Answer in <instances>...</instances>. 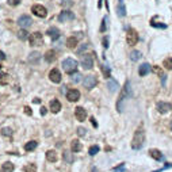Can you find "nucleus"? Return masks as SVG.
<instances>
[{
	"instance_id": "nucleus-1",
	"label": "nucleus",
	"mask_w": 172,
	"mask_h": 172,
	"mask_svg": "<svg viewBox=\"0 0 172 172\" xmlns=\"http://www.w3.org/2000/svg\"><path fill=\"white\" fill-rule=\"evenodd\" d=\"M144 141H145V132H144V129L142 128L137 129V132L133 136L132 148L133 149H141L142 145H144Z\"/></svg>"
},
{
	"instance_id": "nucleus-2",
	"label": "nucleus",
	"mask_w": 172,
	"mask_h": 172,
	"mask_svg": "<svg viewBox=\"0 0 172 172\" xmlns=\"http://www.w3.org/2000/svg\"><path fill=\"white\" fill-rule=\"evenodd\" d=\"M77 66H79V62L76 61L75 58H65V60L62 61V69H64V72H66V73H73V72H76Z\"/></svg>"
},
{
	"instance_id": "nucleus-3",
	"label": "nucleus",
	"mask_w": 172,
	"mask_h": 172,
	"mask_svg": "<svg viewBox=\"0 0 172 172\" xmlns=\"http://www.w3.org/2000/svg\"><path fill=\"white\" fill-rule=\"evenodd\" d=\"M132 96V88H130V83L129 81H126L125 83V87H124V91H122V94H121V96H119V100H118V104H117V109H118V111L121 113V103L126 99V98Z\"/></svg>"
},
{
	"instance_id": "nucleus-4",
	"label": "nucleus",
	"mask_w": 172,
	"mask_h": 172,
	"mask_svg": "<svg viewBox=\"0 0 172 172\" xmlns=\"http://www.w3.org/2000/svg\"><path fill=\"white\" fill-rule=\"evenodd\" d=\"M29 41H30V46H41L44 42V38H42V34L40 31H35L29 37Z\"/></svg>"
},
{
	"instance_id": "nucleus-5",
	"label": "nucleus",
	"mask_w": 172,
	"mask_h": 172,
	"mask_svg": "<svg viewBox=\"0 0 172 172\" xmlns=\"http://www.w3.org/2000/svg\"><path fill=\"white\" fill-rule=\"evenodd\" d=\"M126 41H128V45H130V46L137 45V42H138V33H137L134 29L128 30V34H126Z\"/></svg>"
},
{
	"instance_id": "nucleus-6",
	"label": "nucleus",
	"mask_w": 172,
	"mask_h": 172,
	"mask_svg": "<svg viewBox=\"0 0 172 172\" xmlns=\"http://www.w3.org/2000/svg\"><path fill=\"white\" fill-rule=\"evenodd\" d=\"M31 12L34 14L35 16H38V18H46V15H48V11H46V8H45L44 5H41V4L33 5Z\"/></svg>"
},
{
	"instance_id": "nucleus-7",
	"label": "nucleus",
	"mask_w": 172,
	"mask_h": 172,
	"mask_svg": "<svg viewBox=\"0 0 172 172\" xmlns=\"http://www.w3.org/2000/svg\"><path fill=\"white\" fill-rule=\"evenodd\" d=\"M81 65H83L84 69H91L94 66V58H92V54L89 53H85L81 57Z\"/></svg>"
},
{
	"instance_id": "nucleus-8",
	"label": "nucleus",
	"mask_w": 172,
	"mask_h": 172,
	"mask_svg": "<svg viewBox=\"0 0 172 172\" xmlns=\"http://www.w3.org/2000/svg\"><path fill=\"white\" fill-rule=\"evenodd\" d=\"M57 19H58V22H61V23L69 22V20H73V19H75V14L71 12V11H62L57 16Z\"/></svg>"
},
{
	"instance_id": "nucleus-9",
	"label": "nucleus",
	"mask_w": 172,
	"mask_h": 172,
	"mask_svg": "<svg viewBox=\"0 0 172 172\" xmlns=\"http://www.w3.org/2000/svg\"><path fill=\"white\" fill-rule=\"evenodd\" d=\"M96 83H98V80H96V77L94 75H89V76H85L84 77V81H83V84H84V87L87 89H92L95 85H96Z\"/></svg>"
},
{
	"instance_id": "nucleus-10",
	"label": "nucleus",
	"mask_w": 172,
	"mask_h": 172,
	"mask_svg": "<svg viewBox=\"0 0 172 172\" xmlns=\"http://www.w3.org/2000/svg\"><path fill=\"white\" fill-rule=\"evenodd\" d=\"M18 23L22 29H27V27H30L31 25H33V20H31V18L29 15H22V16L18 19Z\"/></svg>"
},
{
	"instance_id": "nucleus-11",
	"label": "nucleus",
	"mask_w": 172,
	"mask_h": 172,
	"mask_svg": "<svg viewBox=\"0 0 172 172\" xmlns=\"http://www.w3.org/2000/svg\"><path fill=\"white\" fill-rule=\"evenodd\" d=\"M157 110L161 114H167V113H169L172 110V106L171 103H168V102H159L157 103Z\"/></svg>"
},
{
	"instance_id": "nucleus-12",
	"label": "nucleus",
	"mask_w": 172,
	"mask_h": 172,
	"mask_svg": "<svg viewBox=\"0 0 172 172\" xmlns=\"http://www.w3.org/2000/svg\"><path fill=\"white\" fill-rule=\"evenodd\" d=\"M75 117L79 122H83V121H85V118H87V111L84 110L83 107H76L75 109Z\"/></svg>"
},
{
	"instance_id": "nucleus-13",
	"label": "nucleus",
	"mask_w": 172,
	"mask_h": 172,
	"mask_svg": "<svg viewBox=\"0 0 172 172\" xmlns=\"http://www.w3.org/2000/svg\"><path fill=\"white\" fill-rule=\"evenodd\" d=\"M49 79L52 80L53 83L58 84L61 81V73H60V71L58 69H52V71L49 72Z\"/></svg>"
},
{
	"instance_id": "nucleus-14",
	"label": "nucleus",
	"mask_w": 172,
	"mask_h": 172,
	"mask_svg": "<svg viewBox=\"0 0 172 172\" xmlns=\"http://www.w3.org/2000/svg\"><path fill=\"white\" fill-rule=\"evenodd\" d=\"M66 99L69 102H77L80 99V92L77 89H69L66 92Z\"/></svg>"
},
{
	"instance_id": "nucleus-15",
	"label": "nucleus",
	"mask_w": 172,
	"mask_h": 172,
	"mask_svg": "<svg viewBox=\"0 0 172 172\" xmlns=\"http://www.w3.org/2000/svg\"><path fill=\"white\" fill-rule=\"evenodd\" d=\"M46 34H48L50 38H52V41H56L58 40V37H60V30H58L57 27H49L48 31H46Z\"/></svg>"
},
{
	"instance_id": "nucleus-16",
	"label": "nucleus",
	"mask_w": 172,
	"mask_h": 172,
	"mask_svg": "<svg viewBox=\"0 0 172 172\" xmlns=\"http://www.w3.org/2000/svg\"><path fill=\"white\" fill-rule=\"evenodd\" d=\"M46 160H48L49 163H56L58 160V154L56 150H52L49 149L48 152H46Z\"/></svg>"
},
{
	"instance_id": "nucleus-17",
	"label": "nucleus",
	"mask_w": 172,
	"mask_h": 172,
	"mask_svg": "<svg viewBox=\"0 0 172 172\" xmlns=\"http://www.w3.org/2000/svg\"><path fill=\"white\" fill-rule=\"evenodd\" d=\"M50 110H52V113L57 114L58 111L61 110V103H60V100H57V99L50 100Z\"/></svg>"
},
{
	"instance_id": "nucleus-18",
	"label": "nucleus",
	"mask_w": 172,
	"mask_h": 172,
	"mask_svg": "<svg viewBox=\"0 0 172 172\" xmlns=\"http://www.w3.org/2000/svg\"><path fill=\"white\" fill-rule=\"evenodd\" d=\"M149 72H150V65L148 64V62L140 65V68H138V73H140V76H146Z\"/></svg>"
},
{
	"instance_id": "nucleus-19",
	"label": "nucleus",
	"mask_w": 172,
	"mask_h": 172,
	"mask_svg": "<svg viewBox=\"0 0 172 172\" xmlns=\"http://www.w3.org/2000/svg\"><path fill=\"white\" fill-rule=\"evenodd\" d=\"M77 46V37H69L66 40V48L68 49H75Z\"/></svg>"
},
{
	"instance_id": "nucleus-20",
	"label": "nucleus",
	"mask_w": 172,
	"mask_h": 172,
	"mask_svg": "<svg viewBox=\"0 0 172 172\" xmlns=\"http://www.w3.org/2000/svg\"><path fill=\"white\" fill-rule=\"evenodd\" d=\"M14 169H15V167H14V164L11 161H5L1 165V171L3 172H12Z\"/></svg>"
},
{
	"instance_id": "nucleus-21",
	"label": "nucleus",
	"mask_w": 172,
	"mask_h": 172,
	"mask_svg": "<svg viewBox=\"0 0 172 172\" xmlns=\"http://www.w3.org/2000/svg\"><path fill=\"white\" fill-rule=\"evenodd\" d=\"M45 60L48 62H53L56 60V52L54 50H48L46 53H45Z\"/></svg>"
},
{
	"instance_id": "nucleus-22",
	"label": "nucleus",
	"mask_w": 172,
	"mask_h": 172,
	"mask_svg": "<svg viewBox=\"0 0 172 172\" xmlns=\"http://www.w3.org/2000/svg\"><path fill=\"white\" fill-rule=\"evenodd\" d=\"M71 148H72V150L76 153V152H80V150H81L83 145H81V142H80L79 140H73L72 144H71Z\"/></svg>"
},
{
	"instance_id": "nucleus-23",
	"label": "nucleus",
	"mask_w": 172,
	"mask_h": 172,
	"mask_svg": "<svg viewBox=\"0 0 172 172\" xmlns=\"http://www.w3.org/2000/svg\"><path fill=\"white\" fill-rule=\"evenodd\" d=\"M149 154L153 157L154 160H161V159H163V154H161V152H160L159 149H150Z\"/></svg>"
},
{
	"instance_id": "nucleus-24",
	"label": "nucleus",
	"mask_w": 172,
	"mask_h": 172,
	"mask_svg": "<svg viewBox=\"0 0 172 172\" xmlns=\"http://www.w3.org/2000/svg\"><path fill=\"white\" fill-rule=\"evenodd\" d=\"M41 54L38 53V52H33V53H30V57H29V61L31 62V64H37L38 62V60H40Z\"/></svg>"
},
{
	"instance_id": "nucleus-25",
	"label": "nucleus",
	"mask_w": 172,
	"mask_h": 172,
	"mask_svg": "<svg viewBox=\"0 0 172 172\" xmlns=\"http://www.w3.org/2000/svg\"><path fill=\"white\" fill-rule=\"evenodd\" d=\"M37 146H38V142L37 141H30L25 145V150H26V152H31V150L35 149Z\"/></svg>"
},
{
	"instance_id": "nucleus-26",
	"label": "nucleus",
	"mask_w": 172,
	"mask_h": 172,
	"mask_svg": "<svg viewBox=\"0 0 172 172\" xmlns=\"http://www.w3.org/2000/svg\"><path fill=\"white\" fill-rule=\"evenodd\" d=\"M118 15L119 16H125L126 15V10H125V5H124V1L122 0H119V4H118Z\"/></svg>"
},
{
	"instance_id": "nucleus-27",
	"label": "nucleus",
	"mask_w": 172,
	"mask_h": 172,
	"mask_svg": "<svg viewBox=\"0 0 172 172\" xmlns=\"http://www.w3.org/2000/svg\"><path fill=\"white\" fill-rule=\"evenodd\" d=\"M10 81V76L7 73H0V85H7Z\"/></svg>"
},
{
	"instance_id": "nucleus-28",
	"label": "nucleus",
	"mask_w": 172,
	"mask_h": 172,
	"mask_svg": "<svg viewBox=\"0 0 172 172\" xmlns=\"http://www.w3.org/2000/svg\"><path fill=\"white\" fill-rule=\"evenodd\" d=\"M107 85H109V89H110L111 92H115V91H117V89L119 88L118 83H117L115 80H110V81H109V84H107Z\"/></svg>"
},
{
	"instance_id": "nucleus-29",
	"label": "nucleus",
	"mask_w": 172,
	"mask_h": 172,
	"mask_svg": "<svg viewBox=\"0 0 172 172\" xmlns=\"http://www.w3.org/2000/svg\"><path fill=\"white\" fill-rule=\"evenodd\" d=\"M18 38H19L20 41H26L27 38H29V33L26 31V29H22V30H19Z\"/></svg>"
},
{
	"instance_id": "nucleus-30",
	"label": "nucleus",
	"mask_w": 172,
	"mask_h": 172,
	"mask_svg": "<svg viewBox=\"0 0 172 172\" xmlns=\"http://www.w3.org/2000/svg\"><path fill=\"white\" fill-rule=\"evenodd\" d=\"M71 80L73 83H79V81H81V75L79 72H73V73H71Z\"/></svg>"
},
{
	"instance_id": "nucleus-31",
	"label": "nucleus",
	"mask_w": 172,
	"mask_h": 172,
	"mask_svg": "<svg viewBox=\"0 0 172 172\" xmlns=\"http://www.w3.org/2000/svg\"><path fill=\"white\" fill-rule=\"evenodd\" d=\"M23 171H25V172H37V165H35V164H33V163L27 164L26 167L23 168Z\"/></svg>"
},
{
	"instance_id": "nucleus-32",
	"label": "nucleus",
	"mask_w": 172,
	"mask_h": 172,
	"mask_svg": "<svg viewBox=\"0 0 172 172\" xmlns=\"http://www.w3.org/2000/svg\"><path fill=\"white\" fill-rule=\"evenodd\" d=\"M153 71L156 72V73H157V75H159L160 77H161V80H163V84L165 83V77H167V76H164L163 69H161V68H159V66H154V68H153Z\"/></svg>"
},
{
	"instance_id": "nucleus-33",
	"label": "nucleus",
	"mask_w": 172,
	"mask_h": 172,
	"mask_svg": "<svg viewBox=\"0 0 172 172\" xmlns=\"http://www.w3.org/2000/svg\"><path fill=\"white\" fill-rule=\"evenodd\" d=\"M130 58H132L133 61L140 60V58H141V52H138V50H133L132 53H130Z\"/></svg>"
},
{
	"instance_id": "nucleus-34",
	"label": "nucleus",
	"mask_w": 172,
	"mask_h": 172,
	"mask_svg": "<svg viewBox=\"0 0 172 172\" xmlns=\"http://www.w3.org/2000/svg\"><path fill=\"white\" fill-rule=\"evenodd\" d=\"M163 65L167 68V69H169V71H172V57H168L164 60L163 62Z\"/></svg>"
},
{
	"instance_id": "nucleus-35",
	"label": "nucleus",
	"mask_w": 172,
	"mask_h": 172,
	"mask_svg": "<svg viewBox=\"0 0 172 172\" xmlns=\"http://www.w3.org/2000/svg\"><path fill=\"white\" fill-rule=\"evenodd\" d=\"M102 72H103V75L106 79H110L111 77V73H110V69H109V66L106 65H102Z\"/></svg>"
},
{
	"instance_id": "nucleus-36",
	"label": "nucleus",
	"mask_w": 172,
	"mask_h": 172,
	"mask_svg": "<svg viewBox=\"0 0 172 172\" xmlns=\"http://www.w3.org/2000/svg\"><path fill=\"white\" fill-rule=\"evenodd\" d=\"M1 134H3L4 137H11L12 136V130L8 129V128H3L1 129Z\"/></svg>"
},
{
	"instance_id": "nucleus-37",
	"label": "nucleus",
	"mask_w": 172,
	"mask_h": 172,
	"mask_svg": "<svg viewBox=\"0 0 172 172\" xmlns=\"http://www.w3.org/2000/svg\"><path fill=\"white\" fill-rule=\"evenodd\" d=\"M98 152H99V146H98V145L91 146V148H89V150H88L89 156H95V154H96Z\"/></svg>"
},
{
	"instance_id": "nucleus-38",
	"label": "nucleus",
	"mask_w": 172,
	"mask_h": 172,
	"mask_svg": "<svg viewBox=\"0 0 172 172\" xmlns=\"http://www.w3.org/2000/svg\"><path fill=\"white\" fill-rule=\"evenodd\" d=\"M64 157H65V160L68 163H72V161H73V159L71 157V152H69V150H65V152H64Z\"/></svg>"
},
{
	"instance_id": "nucleus-39",
	"label": "nucleus",
	"mask_w": 172,
	"mask_h": 172,
	"mask_svg": "<svg viewBox=\"0 0 172 172\" xmlns=\"http://www.w3.org/2000/svg\"><path fill=\"white\" fill-rule=\"evenodd\" d=\"M107 29V18H103V22H102V26H100V31L104 33Z\"/></svg>"
},
{
	"instance_id": "nucleus-40",
	"label": "nucleus",
	"mask_w": 172,
	"mask_h": 172,
	"mask_svg": "<svg viewBox=\"0 0 172 172\" xmlns=\"http://www.w3.org/2000/svg\"><path fill=\"white\" fill-rule=\"evenodd\" d=\"M85 132H87V130L84 128H77V136L79 137H84L85 136Z\"/></svg>"
},
{
	"instance_id": "nucleus-41",
	"label": "nucleus",
	"mask_w": 172,
	"mask_h": 172,
	"mask_svg": "<svg viewBox=\"0 0 172 172\" xmlns=\"http://www.w3.org/2000/svg\"><path fill=\"white\" fill-rule=\"evenodd\" d=\"M20 3V0H8V4L11 5H18Z\"/></svg>"
},
{
	"instance_id": "nucleus-42",
	"label": "nucleus",
	"mask_w": 172,
	"mask_h": 172,
	"mask_svg": "<svg viewBox=\"0 0 172 172\" xmlns=\"http://www.w3.org/2000/svg\"><path fill=\"white\" fill-rule=\"evenodd\" d=\"M25 113H26V114L27 115H31V114H33V111H31V109H30V107H25Z\"/></svg>"
},
{
	"instance_id": "nucleus-43",
	"label": "nucleus",
	"mask_w": 172,
	"mask_h": 172,
	"mask_svg": "<svg viewBox=\"0 0 172 172\" xmlns=\"http://www.w3.org/2000/svg\"><path fill=\"white\" fill-rule=\"evenodd\" d=\"M4 60H5V54L0 50V61H4Z\"/></svg>"
},
{
	"instance_id": "nucleus-44",
	"label": "nucleus",
	"mask_w": 172,
	"mask_h": 172,
	"mask_svg": "<svg viewBox=\"0 0 172 172\" xmlns=\"http://www.w3.org/2000/svg\"><path fill=\"white\" fill-rule=\"evenodd\" d=\"M103 46H104V48H109V40H107V38L103 40Z\"/></svg>"
},
{
	"instance_id": "nucleus-45",
	"label": "nucleus",
	"mask_w": 172,
	"mask_h": 172,
	"mask_svg": "<svg viewBox=\"0 0 172 172\" xmlns=\"http://www.w3.org/2000/svg\"><path fill=\"white\" fill-rule=\"evenodd\" d=\"M41 114H42V115H46V109H45V107H41Z\"/></svg>"
},
{
	"instance_id": "nucleus-46",
	"label": "nucleus",
	"mask_w": 172,
	"mask_h": 172,
	"mask_svg": "<svg viewBox=\"0 0 172 172\" xmlns=\"http://www.w3.org/2000/svg\"><path fill=\"white\" fill-rule=\"evenodd\" d=\"M91 124H92L94 126H95V128H96V126H98V124H96V121H95V118H94V117H92V118H91Z\"/></svg>"
},
{
	"instance_id": "nucleus-47",
	"label": "nucleus",
	"mask_w": 172,
	"mask_h": 172,
	"mask_svg": "<svg viewBox=\"0 0 172 172\" xmlns=\"http://www.w3.org/2000/svg\"><path fill=\"white\" fill-rule=\"evenodd\" d=\"M61 4H64V5H71V1H69V0H64V3H61Z\"/></svg>"
},
{
	"instance_id": "nucleus-48",
	"label": "nucleus",
	"mask_w": 172,
	"mask_h": 172,
	"mask_svg": "<svg viewBox=\"0 0 172 172\" xmlns=\"http://www.w3.org/2000/svg\"><path fill=\"white\" fill-rule=\"evenodd\" d=\"M169 126H171V130H172V121H171V125H169Z\"/></svg>"
}]
</instances>
